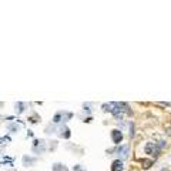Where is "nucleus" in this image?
<instances>
[{"label": "nucleus", "mask_w": 171, "mask_h": 171, "mask_svg": "<svg viewBox=\"0 0 171 171\" xmlns=\"http://www.w3.org/2000/svg\"><path fill=\"white\" fill-rule=\"evenodd\" d=\"M104 110L111 111L115 117H121L124 113H128L127 107H124V104H121V103H108V104H104Z\"/></svg>", "instance_id": "f257e3e1"}, {"label": "nucleus", "mask_w": 171, "mask_h": 171, "mask_svg": "<svg viewBox=\"0 0 171 171\" xmlns=\"http://www.w3.org/2000/svg\"><path fill=\"white\" fill-rule=\"evenodd\" d=\"M123 170V163L120 160H115L111 165V171H121Z\"/></svg>", "instance_id": "20e7f679"}, {"label": "nucleus", "mask_w": 171, "mask_h": 171, "mask_svg": "<svg viewBox=\"0 0 171 171\" xmlns=\"http://www.w3.org/2000/svg\"><path fill=\"white\" fill-rule=\"evenodd\" d=\"M111 139H113V141L115 143V144H118L120 141L123 140V134H121V131H118V130H113L111 131Z\"/></svg>", "instance_id": "f03ea898"}, {"label": "nucleus", "mask_w": 171, "mask_h": 171, "mask_svg": "<svg viewBox=\"0 0 171 171\" xmlns=\"http://www.w3.org/2000/svg\"><path fill=\"white\" fill-rule=\"evenodd\" d=\"M128 151H130V147L128 146H120V148H118V154L121 155V158H127Z\"/></svg>", "instance_id": "7ed1b4c3"}, {"label": "nucleus", "mask_w": 171, "mask_h": 171, "mask_svg": "<svg viewBox=\"0 0 171 171\" xmlns=\"http://www.w3.org/2000/svg\"><path fill=\"white\" fill-rule=\"evenodd\" d=\"M58 165H60V164H56V165L53 167V170H54V171H66V170H67L66 167H58Z\"/></svg>", "instance_id": "39448f33"}]
</instances>
